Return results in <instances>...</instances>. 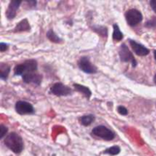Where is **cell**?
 I'll return each mask as SVG.
<instances>
[{
    "label": "cell",
    "instance_id": "1",
    "mask_svg": "<svg viewBox=\"0 0 156 156\" xmlns=\"http://www.w3.org/2000/svg\"><path fill=\"white\" fill-rule=\"evenodd\" d=\"M4 143L7 148L15 154L21 153L24 149L22 137L15 132L10 133L5 137Z\"/></svg>",
    "mask_w": 156,
    "mask_h": 156
},
{
    "label": "cell",
    "instance_id": "2",
    "mask_svg": "<svg viewBox=\"0 0 156 156\" xmlns=\"http://www.w3.org/2000/svg\"><path fill=\"white\" fill-rule=\"evenodd\" d=\"M37 70V62L35 59H28L24 62L18 64L14 69L15 76H24L28 73H36Z\"/></svg>",
    "mask_w": 156,
    "mask_h": 156
},
{
    "label": "cell",
    "instance_id": "3",
    "mask_svg": "<svg viewBox=\"0 0 156 156\" xmlns=\"http://www.w3.org/2000/svg\"><path fill=\"white\" fill-rule=\"evenodd\" d=\"M92 134L105 141H111L115 138V133L104 125H99L92 129Z\"/></svg>",
    "mask_w": 156,
    "mask_h": 156
},
{
    "label": "cell",
    "instance_id": "4",
    "mask_svg": "<svg viewBox=\"0 0 156 156\" xmlns=\"http://www.w3.org/2000/svg\"><path fill=\"white\" fill-rule=\"evenodd\" d=\"M125 18L127 24L130 27H136L143 21V16L142 12L138 9H131L126 12Z\"/></svg>",
    "mask_w": 156,
    "mask_h": 156
},
{
    "label": "cell",
    "instance_id": "5",
    "mask_svg": "<svg viewBox=\"0 0 156 156\" xmlns=\"http://www.w3.org/2000/svg\"><path fill=\"white\" fill-rule=\"evenodd\" d=\"M119 56L120 60L123 62H130L133 67H136L137 65V62L135 57L133 55L132 52L129 50L127 46L125 44H123L119 49Z\"/></svg>",
    "mask_w": 156,
    "mask_h": 156
},
{
    "label": "cell",
    "instance_id": "6",
    "mask_svg": "<svg viewBox=\"0 0 156 156\" xmlns=\"http://www.w3.org/2000/svg\"><path fill=\"white\" fill-rule=\"evenodd\" d=\"M78 66L79 68L86 74H95L98 72L97 67L90 61L89 58L87 56L81 57L78 62Z\"/></svg>",
    "mask_w": 156,
    "mask_h": 156
},
{
    "label": "cell",
    "instance_id": "7",
    "mask_svg": "<svg viewBox=\"0 0 156 156\" xmlns=\"http://www.w3.org/2000/svg\"><path fill=\"white\" fill-rule=\"evenodd\" d=\"M72 88L65 85L62 82H56L53 84L50 89V92L54 95L61 97V96H68L72 94Z\"/></svg>",
    "mask_w": 156,
    "mask_h": 156
},
{
    "label": "cell",
    "instance_id": "8",
    "mask_svg": "<svg viewBox=\"0 0 156 156\" xmlns=\"http://www.w3.org/2000/svg\"><path fill=\"white\" fill-rule=\"evenodd\" d=\"M15 111L20 115H26V114H33L34 113V106L29 102L25 101H18L15 104Z\"/></svg>",
    "mask_w": 156,
    "mask_h": 156
},
{
    "label": "cell",
    "instance_id": "9",
    "mask_svg": "<svg viewBox=\"0 0 156 156\" xmlns=\"http://www.w3.org/2000/svg\"><path fill=\"white\" fill-rule=\"evenodd\" d=\"M21 4V0H12L10 2L8 9L5 12L6 18L9 20H12L15 18L17 15L18 9H19Z\"/></svg>",
    "mask_w": 156,
    "mask_h": 156
},
{
    "label": "cell",
    "instance_id": "10",
    "mask_svg": "<svg viewBox=\"0 0 156 156\" xmlns=\"http://www.w3.org/2000/svg\"><path fill=\"white\" fill-rule=\"evenodd\" d=\"M129 45H130L131 48L133 49L134 53L139 56H145L146 55H148L150 52V50L148 48H146L145 46H143V44H139L136 41H133V40L129 39Z\"/></svg>",
    "mask_w": 156,
    "mask_h": 156
},
{
    "label": "cell",
    "instance_id": "11",
    "mask_svg": "<svg viewBox=\"0 0 156 156\" xmlns=\"http://www.w3.org/2000/svg\"><path fill=\"white\" fill-rule=\"evenodd\" d=\"M22 77L23 81L24 83L26 84H30L33 83L35 85H40L42 82L43 76L41 74H38L36 73H28V74H25L24 76H21Z\"/></svg>",
    "mask_w": 156,
    "mask_h": 156
},
{
    "label": "cell",
    "instance_id": "12",
    "mask_svg": "<svg viewBox=\"0 0 156 156\" xmlns=\"http://www.w3.org/2000/svg\"><path fill=\"white\" fill-rule=\"evenodd\" d=\"M73 87H74L75 90L78 92L81 93L84 97L86 98L88 100H89L90 98L91 97V90L89 89V88L87 86H85V85H80V84H77V83H74L73 84Z\"/></svg>",
    "mask_w": 156,
    "mask_h": 156
},
{
    "label": "cell",
    "instance_id": "13",
    "mask_svg": "<svg viewBox=\"0 0 156 156\" xmlns=\"http://www.w3.org/2000/svg\"><path fill=\"white\" fill-rule=\"evenodd\" d=\"M30 30V25L27 19L25 18V19L21 20L19 23L17 24V25L15 27V30H14V32H15V33H18V32H25L29 31Z\"/></svg>",
    "mask_w": 156,
    "mask_h": 156
},
{
    "label": "cell",
    "instance_id": "14",
    "mask_svg": "<svg viewBox=\"0 0 156 156\" xmlns=\"http://www.w3.org/2000/svg\"><path fill=\"white\" fill-rule=\"evenodd\" d=\"M11 67L6 63H1L0 65V78L2 80L6 81L10 73Z\"/></svg>",
    "mask_w": 156,
    "mask_h": 156
},
{
    "label": "cell",
    "instance_id": "15",
    "mask_svg": "<svg viewBox=\"0 0 156 156\" xmlns=\"http://www.w3.org/2000/svg\"><path fill=\"white\" fill-rule=\"evenodd\" d=\"M113 27H114V31H113L112 37L113 40L114 41H120L123 38V34L122 33L121 30H120V27H119L118 24H114L113 25Z\"/></svg>",
    "mask_w": 156,
    "mask_h": 156
},
{
    "label": "cell",
    "instance_id": "16",
    "mask_svg": "<svg viewBox=\"0 0 156 156\" xmlns=\"http://www.w3.org/2000/svg\"><path fill=\"white\" fill-rule=\"evenodd\" d=\"M94 119H95V117L93 114H88V115L82 116V117H80L79 120H80V123L82 126H88L94 121Z\"/></svg>",
    "mask_w": 156,
    "mask_h": 156
},
{
    "label": "cell",
    "instance_id": "17",
    "mask_svg": "<svg viewBox=\"0 0 156 156\" xmlns=\"http://www.w3.org/2000/svg\"><path fill=\"white\" fill-rule=\"evenodd\" d=\"M47 37L50 40L51 42L55 43V44H60L62 42V39L53 31V29H50L47 31Z\"/></svg>",
    "mask_w": 156,
    "mask_h": 156
},
{
    "label": "cell",
    "instance_id": "18",
    "mask_svg": "<svg viewBox=\"0 0 156 156\" xmlns=\"http://www.w3.org/2000/svg\"><path fill=\"white\" fill-rule=\"evenodd\" d=\"M120 148L118 146H114L108 148V149H107L104 152V153L108 154V155H110L111 156H114L120 154Z\"/></svg>",
    "mask_w": 156,
    "mask_h": 156
},
{
    "label": "cell",
    "instance_id": "19",
    "mask_svg": "<svg viewBox=\"0 0 156 156\" xmlns=\"http://www.w3.org/2000/svg\"><path fill=\"white\" fill-rule=\"evenodd\" d=\"M145 26L148 28H156V16L148 20L145 24Z\"/></svg>",
    "mask_w": 156,
    "mask_h": 156
},
{
    "label": "cell",
    "instance_id": "20",
    "mask_svg": "<svg viewBox=\"0 0 156 156\" xmlns=\"http://www.w3.org/2000/svg\"><path fill=\"white\" fill-rule=\"evenodd\" d=\"M94 31L97 32L99 34L102 35V36H107L108 35V29L106 27H93Z\"/></svg>",
    "mask_w": 156,
    "mask_h": 156
},
{
    "label": "cell",
    "instance_id": "21",
    "mask_svg": "<svg viewBox=\"0 0 156 156\" xmlns=\"http://www.w3.org/2000/svg\"><path fill=\"white\" fill-rule=\"evenodd\" d=\"M117 112L120 114V115H127L128 114V110L125 108L124 106H118L117 107Z\"/></svg>",
    "mask_w": 156,
    "mask_h": 156
},
{
    "label": "cell",
    "instance_id": "22",
    "mask_svg": "<svg viewBox=\"0 0 156 156\" xmlns=\"http://www.w3.org/2000/svg\"><path fill=\"white\" fill-rule=\"evenodd\" d=\"M8 132V127L7 126H4V125H1L0 126V139H3L5 136L6 133Z\"/></svg>",
    "mask_w": 156,
    "mask_h": 156
},
{
    "label": "cell",
    "instance_id": "23",
    "mask_svg": "<svg viewBox=\"0 0 156 156\" xmlns=\"http://www.w3.org/2000/svg\"><path fill=\"white\" fill-rule=\"evenodd\" d=\"M8 48H9V44L3 42L0 43V51H1L2 53L6 51V50H8Z\"/></svg>",
    "mask_w": 156,
    "mask_h": 156
},
{
    "label": "cell",
    "instance_id": "24",
    "mask_svg": "<svg viewBox=\"0 0 156 156\" xmlns=\"http://www.w3.org/2000/svg\"><path fill=\"white\" fill-rule=\"evenodd\" d=\"M150 5L152 7V10L156 13V0H152V1H150Z\"/></svg>",
    "mask_w": 156,
    "mask_h": 156
},
{
    "label": "cell",
    "instance_id": "25",
    "mask_svg": "<svg viewBox=\"0 0 156 156\" xmlns=\"http://www.w3.org/2000/svg\"><path fill=\"white\" fill-rule=\"evenodd\" d=\"M153 53H154V57H155V61H156V50H154Z\"/></svg>",
    "mask_w": 156,
    "mask_h": 156
},
{
    "label": "cell",
    "instance_id": "26",
    "mask_svg": "<svg viewBox=\"0 0 156 156\" xmlns=\"http://www.w3.org/2000/svg\"><path fill=\"white\" fill-rule=\"evenodd\" d=\"M154 82H155L156 85V74L155 75V76H154Z\"/></svg>",
    "mask_w": 156,
    "mask_h": 156
}]
</instances>
